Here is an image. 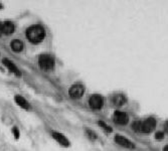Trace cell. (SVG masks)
<instances>
[{
  "label": "cell",
  "instance_id": "cell-1",
  "mask_svg": "<svg viewBox=\"0 0 168 151\" xmlns=\"http://www.w3.org/2000/svg\"><path fill=\"white\" fill-rule=\"evenodd\" d=\"M25 36L27 40L32 44H39L46 37V29L39 24H33L26 29Z\"/></svg>",
  "mask_w": 168,
  "mask_h": 151
},
{
  "label": "cell",
  "instance_id": "cell-2",
  "mask_svg": "<svg viewBox=\"0 0 168 151\" xmlns=\"http://www.w3.org/2000/svg\"><path fill=\"white\" fill-rule=\"evenodd\" d=\"M38 67L44 72L53 71L54 68V59L51 54L42 53L38 57Z\"/></svg>",
  "mask_w": 168,
  "mask_h": 151
},
{
  "label": "cell",
  "instance_id": "cell-3",
  "mask_svg": "<svg viewBox=\"0 0 168 151\" xmlns=\"http://www.w3.org/2000/svg\"><path fill=\"white\" fill-rule=\"evenodd\" d=\"M85 93V87L82 84H74L68 89V96L71 99H80Z\"/></svg>",
  "mask_w": 168,
  "mask_h": 151
},
{
  "label": "cell",
  "instance_id": "cell-4",
  "mask_svg": "<svg viewBox=\"0 0 168 151\" xmlns=\"http://www.w3.org/2000/svg\"><path fill=\"white\" fill-rule=\"evenodd\" d=\"M156 127V120L153 117H149L145 119L144 121H142L141 124V132L145 133V134H148V133H151Z\"/></svg>",
  "mask_w": 168,
  "mask_h": 151
},
{
  "label": "cell",
  "instance_id": "cell-5",
  "mask_svg": "<svg viewBox=\"0 0 168 151\" xmlns=\"http://www.w3.org/2000/svg\"><path fill=\"white\" fill-rule=\"evenodd\" d=\"M104 105V99L101 95L95 94L89 98V106L93 110H100Z\"/></svg>",
  "mask_w": 168,
  "mask_h": 151
},
{
  "label": "cell",
  "instance_id": "cell-6",
  "mask_svg": "<svg viewBox=\"0 0 168 151\" xmlns=\"http://www.w3.org/2000/svg\"><path fill=\"white\" fill-rule=\"evenodd\" d=\"M113 121L117 125H126L129 122V116L123 111H115L113 114Z\"/></svg>",
  "mask_w": 168,
  "mask_h": 151
},
{
  "label": "cell",
  "instance_id": "cell-7",
  "mask_svg": "<svg viewBox=\"0 0 168 151\" xmlns=\"http://www.w3.org/2000/svg\"><path fill=\"white\" fill-rule=\"evenodd\" d=\"M2 64H3V66H4L10 72V73L13 74L14 76H16V77H20V76H21V72H20L18 67H17L11 60L6 59L5 57V59L2 60Z\"/></svg>",
  "mask_w": 168,
  "mask_h": 151
},
{
  "label": "cell",
  "instance_id": "cell-8",
  "mask_svg": "<svg viewBox=\"0 0 168 151\" xmlns=\"http://www.w3.org/2000/svg\"><path fill=\"white\" fill-rule=\"evenodd\" d=\"M115 142L119 144L120 146L124 147V148L133 149L135 147L134 143H133L132 141H130L129 139H127L126 137L122 136V135H116L115 136Z\"/></svg>",
  "mask_w": 168,
  "mask_h": 151
},
{
  "label": "cell",
  "instance_id": "cell-9",
  "mask_svg": "<svg viewBox=\"0 0 168 151\" xmlns=\"http://www.w3.org/2000/svg\"><path fill=\"white\" fill-rule=\"evenodd\" d=\"M1 28H2V33L4 35H11V34L15 31V25L12 21L6 20V21L1 22Z\"/></svg>",
  "mask_w": 168,
  "mask_h": 151
},
{
  "label": "cell",
  "instance_id": "cell-10",
  "mask_svg": "<svg viewBox=\"0 0 168 151\" xmlns=\"http://www.w3.org/2000/svg\"><path fill=\"white\" fill-rule=\"evenodd\" d=\"M51 136H53V138L56 140V141L59 143L60 145L64 146V147L70 146V141H68V139L64 134H61V133H60V132H53V133H51Z\"/></svg>",
  "mask_w": 168,
  "mask_h": 151
},
{
  "label": "cell",
  "instance_id": "cell-11",
  "mask_svg": "<svg viewBox=\"0 0 168 151\" xmlns=\"http://www.w3.org/2000/svg\"><path fill=\"white\" fill-rule=\"evenodd\" d=\"M14 101L16 103V105L18 106V107H20L21 109L25 110V111H28V110H30V104L29 102L26 100V99L24 97H22V96L20 95H16L14 97Z\"/></svg>",
  "mask_w": 168,
  "mask_h": 151
},
{
  "label": "cell",
  "instance_id": "cell-12",
  "mask_svg": "<svg viewBox=\"0 0 168 151\" xmlns=\"http://www.w3.org/2000/svg\"><path fill=\"white\" fill-rule=\"evenodd\" d=\"M10 49H11L13 53H19L24 50V42L18 39H15L11 40V42H10Z\"/></svg>",
  "mask_w": 168,
  "mask_h": 151
},
{
  "label": "cell",
  "instance_id": "cell-13",
  "mask_svg": "<svg viewBox=\"0 0 168 151\" xmlns=\"http://www.w3.org/2000/svg\"><path fill=\"white\" fill-rule=\"evenodd\" d=\"M111 102L116 107H121V106H123L127 102V98L125 97V95L119 93V94L113 95V97L111 98Z\"/></svg>",
  "mask_w": 168,
  "mask_h": 151
},
{
  "label": "cell",
  "instance_id": "cell-14",
  "mask_svg": "<svg viewBox=\"0 0 168 151\" xmlns=\"http://www.w3.org/2000/svg\"><path fill=\"white\" fill-rule=\"evenodd\" d=\"M141 124H142V121L133 122V124L131 126L132 130L133 131H135V132H141Z\"/></svg>",
  "mask_w": 168,
  "mask_h": 151
},
{
  "label": "cell",
  "instance_id": "cell-15",
  "mask_svg": "<svg viewBox=\"0 0 168 151\" xmlns=\"http://www.w3.org/2000/svg\"><path fill=\"white\" fill-rule=\"evenodd\" d=\"M11 132H12V134L13 136H14V138L17 140V139H19V136H20V132H19V129L17 128L16 126L14 127H12V129H11Z\"/></svg>",
  "mask_w": 168,
  "mask_h": 151
},
{
  "label": "cell",
  "instance_id": "cell-16",
  "mask_svg": "<svg viewBox=\"0 0 168 151\" xmlns=\"http://www.w3.org/2000/svg\"><path fill=\"white\" fill-rule=\"evenodd\" d=\"M99 125H100L103 129H105L107 132H112V128H111V127H110L109 125L106 124L105 122H103V121H99Z\"/></svg>",
  "mask_w": 168,
  "mask_h": 151
},
{
  "label": "cell",
  "instance_id": "cell-17",
  "mask_svg": "<svg viewBox=\"0 0 168 151\" xmlns=\"http://www.w3.org/2000/svg\"><path fill=\"white\" fill-rule=\"evenodd\" d=\"M164 136H165V134H164V132L162 131H158V132H156L155 133V139L156 140H158V141H160V140H163L164 139Z\"/></svg>",
  "mask_w": 168,
  "mask_h": 151
},
{
  "label": "cell",
  "instance_id": "cell-18",
  "mask_svg": "<svg viewBox=\"0 0 168 151\" xmlns=\"http://www.w3.org/2000/svg\"><path fill=\"white\" fill-rule=\"evenodd\" d=\"M87 134L89 136V138H91L93 140L97 139V134H96V133H94L93 131H91V130H87Z\"/></svg>",
  "mask_w": 168,
  "mask_h": 151
},
{
  "label": "cell",
  "instance_id": "cell-19",
  "mask_svg": "<svg viewBox=\"0 0 168 151\" xmlns=\"http://www.w3.org/2000/svg\"><path fill=\"white\" fill-rule=\"evenodd\" d=\"M164 131H165L167 134H168V121H166L165 123H164Z\"/></svg>",
  "mask_w": 168,
  "mask_h": 151
},
{
  "label": "cell",
  "instance_id": "cell-20",
  "mask_svg": "<svg viewBox=\"0 0 168 151\" xmlns=\"http://www.w3.org/2000/svg\"><path fill=\"white\" fill-rule=\"evenodd\" d=\"M3 35V33H2V28H1V23H0V36Z\"/></svg>",
  "mask_w": 168,
  "mask_h": 151
},
{
  "label": "cell",
  "instance_id": "cell-21",
  "mask_svg": "<svg viewBox=\"0 0 168 151\" xmlns=\"http://www.w3.org/2000/svg\"><path fill=\"white\" fill-rule=\"evenodd\" d=\"M163 151H168V145L164 146V148H163Z\"/></svg>",
  "mask_w": 168,
  "mask_h": 151
},
{
  "label": "cell",
  "instance_id": "cell-22",
  "mask_svg": "<svg viewBox=\"0 0 168 151\" xmlns=\"http://www.w3.org/2000/svg\"><path fill=\"white\" fill-rule=\"evenodd\" d=\"M0 9H2V5L1 4H0Z\"/></svg>",
  "mask_w": 168,
  "mask_h": 151
}]
</instances>
